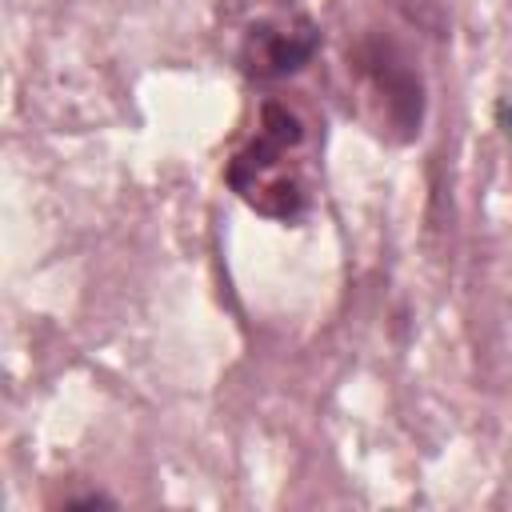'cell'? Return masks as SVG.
<instances>
[{"mask_svg": "<svg viewBox=\"0 0 512 512\" xmlns=\"http://www.w3.org/2000/svg\"><path fill=\"white\" fill-rule=\"evenodd\" d=\"M320 48V32L300 12H272L244 28L240 36V68L256 80H280L300 72Z\"/></svg>", "mask_w": 512, "mask_h": 512, "instance_id": "obj_2", "label": "cell"}, {"mask_svg": "<svg viewBox=\"0 0 512 512\" xmlns=\"http://www.w3.org/2000/svg\"><path fill=\"white\" fill-rule=\"evenodd\" d=\"M228 188L260 216L296 224L308 204V124L280 100L260 108L256 132L224 168Z\"/></svg>", "mask_w": 512, "mask_h": 512, "instance_id": "obj_1", "label": "cell"}]
</instances>
